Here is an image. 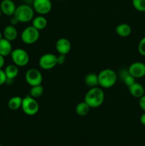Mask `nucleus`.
Wrapping results in <instances>:
<instances>
[{
  "mask_svg": "<svg viewBox=\"0 0 145 146\" xmlns=\"http://www.w3.org/2000/svg\"><path fill=\"white\" fill-rule=\"evenodd\" d=\"M40 31L34 28L33 26H29L23 30L21 34V38L26 44H33L36 42L40 37Z\"/></svg>",
  "mask_w": 145,
  "mask_h": 146,
  "instance_id": "423d86ee",
  "label": "nucleus"
},
{
  "mask_svg": "<svg viewBox=\"0 0 145 146\" xmlns=\"http://www.w3.org/2000/svg\"><path fill=\"white\" fill-rule=\"evenodd\" d=\"M31 89H30V92H29V95L31 96V97L34 98H40L41 96L43 95L44 94V87L43 86L41 85H36V86H31Z\"/></svg>",
  "mask_w": 145,
  "mask_h": 146,
  "instance_id": "5701e85b",
  "label": "nucleus"
},
{
  "mask_svg": "<svg viewBox=\"0 0 145 146\" xmlns=\"http://www.w3.org/2000/svg\"><path fill=\"white\" fill-rule=\"evenodd\" d=\"M0 146H2V145H1V144H0Z\"/></svg>",
  "mask_w": 145,
  "mask_h": 146,
  "instance_id": "72a5a7b5",
  "label": "nucleus"
},
{
  "mask_svg": "<svg viewBox=\"0 0 145 146\" xmlns=\"http://www.w3.org/2000/svg\"><path fill=\"white\" fill-rule=\"evenodd\" d=\"M4 72H5L6 76H7V81L8 80H13L18 76V68L14 64H9L5 68Z\"/></svg>",
  "mask_w": 145,
  "mask_h": 146,
  "instance_id": "6ab92c4d",
  "label": "nucleus"
},
{
  "mask_svg": "<svg viewBox=\"0 0 145 146\" xmlns=\"http://www.w3.org/2000/svg\"><path fill=\"white\" fill-rule=\"evenodd\" d=\"M90 109V107L87 104V103L85 101H82L77 104L75 107V113L77 115L80 116H85L88 115Z\"/></svg>",
  "mask_w": 145,
  "mask_h": 146,
  "instance_id": "aec40b11",
  "label": "nucleus"
},
{
  "mask_svg": "<svg viewBox=\"0 0 145 146\" xmlns=\"http://www.w3.org/2000/svg\"><path fill=\"white\" fill-rule=\"evenodd\" d=\"M128 71L135 78H142L145 76V64L140 61L132 63L129 66Z\"/></svg>",
  "mask_w": 145,
  "mask_h": 146,
  "instance_id": "9d476101",
  "label": "nucleus"
},
{
  "mask_svg": "<svg viewBox=\"0 0 145 146\" xmlns=\"http://www.w3.org/2000/svg\"><path fill=\"white\" fill-rule=\"evenodd\" d=\"M105 100V93L100 87H93L90 88L86 93L84 101L87 103L90 108H99L103 104Z\"/></svg>",
  "mask_w": 145,
  "mask_h": 146,
  "instance_id": "f257e3e1",
  "label": "nucleus"
},
{
  "mask_svg": "<svg viewBox=\"0 0 145 146\" xmlns=\"http://www.w3.org/2000/svg\"><path fill=\"white\" fill-rule=\"evenodd\" d=\"M140 123L142 124L143 125L145 126V112L143 114H142L140 116Z\"/></svg>",
  "mask_w": 145,
  "mask_h": 146,
  "instance_id": "7c9ffc66",
  "label": "nucleus"
},
{
  "mask_svg": "<svg viewBox=\"0 0 145 146\" xmlns=\"http://www.w3.org/2000/svg\"><path fill=\"white\" fill-rule=\"evenodd\" d=\"M39 66L44 70H51L57 65L56 56L53 54H45L41 56L38 61Z\"/></svg>",
  "mask_w": 145,
  "mask_h": 146,
  "instance_id": "6e6552de",
  "label": "nucleus"
},
{
  "mask_svg": "<svg viewBox=\"0 0 145 146\" xmlns=\"http://www.w3.org/2000/svg\"><path fill=\"white\" fill-rule=\"evenodd\" d=\"M25 80L31 86L41 85L43 81V76L37 68H30L26 72Z\"/></svg>",
  "mask_w": 145,
  "mask_h": 146,
  "instance_id": "0eeeda50",
  "label": "nucleus"
},
{
  "mask_svg": "<svg viewBox=\"0 0 145 146\" xmlns=\"http://www.w3.org/2000/svg\"><path fill=\"white\" fill-rule=\"evenodd\" d=\"M23 98L20 96H14L8 101V107L12 111H16L21 108Z\"/></svg>",
  "mask_w": 145,
  "mask_h": 146,
  "instance_id": "412c9836",
  "label": "nucleus"
},
{
  "mask_svg": "<svg viewBox=\"0 0 145 146\" xmlns=\"http://www.w3.org/2000/svg\"><path fill=\"white\" fill-rule=\"evenodd\" d=\"M128 88L131 95L134 98H140L142 96L144 95V88L142 84L138 82H135L128 87Z\"/></svg>",
  "mask_w": 145,
  "mask_h": 146,
  "instance_id": "4468645a",
  "label": "nucleus"
},
{
  "mask_svg": "<svg viewBox=\"0 0 145 146\" xmlns=\"http://www.w3.org/2000/svg\"><path fill=\"white\" fill-rule=\"evenodd\" d=\"M98 75L99 86L103 88H112L116 84L117 75L114 70L111 68H105L102 70Z\"/></svg>",
  "mask_w": 145,
  "mask_h": 146,
  "instance_id": "f03ea898",
  "label": "nucleus"
},
{
  "mask_svg": "<svg viewBox=\"0 0 145 146\" xmlns=\"http://www.w3.org/2000/svg\"><path fill=\"white\" fill-rule=\"evenodd\" d=\"M115 32L121 37H127L132 33V28L128 24L123 23L117 26L115 28Z\"/></svg>",
  "mask_w": 145,
  "mask_h": 146,
  "instance_id": "dca6fc26",
  "label": "nucleus"
},
{
  "mask_svg": "<svg viewBox=\"0 0 145 146\" xmlns=\"http://www.w3.org/2000/svg\"><path fill=\"white\" fill-rule=\"evenodd\" d=\"M12 45L11 41L3 38L0 40V55L4 57L8 56L12 51Z\"/></svg>",
  "mask_w": 145,
  "mask_h": 146,
  "instance_id": "2eb2a0df",
  "label": "nucleus"
},
{
  "mask_svg": "<svg viewBox=\"0 0 145 146\" xmlns=\"http://www.w3.org/2000/svg\"><path fill=\"white\" fill-rule=\"evenodd\" d=\"M4 38V36H3V33L0 31V40H1V38Z\"/></svg>",
  "mask_w": 145,
  "mask_h": 146,
  "instance_id": "2f4dec72",
  "label": "nucleus"
},
{
  "mask_svg": "<svg viewBox=\"0 0 145 146\" xmlns=\"http://www.w3.org/2000/svg\"><path fill=\"white\" fill-rule=\"evenodd\" d=\"M132 5L136 11H145V0H132Z\"/></svg>",
  "mask_w": 145,
  "mask_h": 146,
  "instance_id": "b1692460",
  "label": "nucleus"
},
{
  "mask_svg": "<svg viewBox=\"0 0 145 146\" xmlns=\"http://www.w3.org/2000/svg\"><path fill=\"white\" fill-rule=\"evenodd\" d=\"M85 84L87 86L90 88H93L99 86V80H98V75L94 73H90L87 74L86 76L84 78Z\"/></svg>",
  "mask_w": 145,
  "mask_h": 146,
  "instance_id": "a211bd4d",
  "label": "nucleus"
},
{
  "mask_svg": "<svg viewBox=\"0 0 145 146\" xmlns=\"http://www.w3.org/2000/svg\"><path fill=\"white\" fill-rule=\"evenodd\" d=\"M1 14H2V13H1V9H0V17H1Z\"/></svg>",
  "mask_w": 145,
  "mask_h": 146,
  "instance_id": "473e14b6",
  "label": "nucleus"
},
{
  "mask_svg": "<svg viewBox=\"0 0 145 146\" xmlns=\"http://www.w3.org/2000/svg\"><path fill=\"white\" fill-rule=\"evenodd\" d=\"M4 63H5V59L3 56L0 55V69L2 68V67L4 66Z\"/></svg>",
  "mask_w": 145,
  "mask_h": 146,
  "instance_id": "c756f323",
  "label": "nucleus"
},
{
  "mask_svg": "<svg viewBox=\"0 0 145 146\" xmlns=\"http://www.w3.org/2000/svg\"><path fill=\"white\" fill-rule=\"evenodd\" d=\"M139 106L141 109L145 112V94L139 98Z\"/></svg>",
  "mask_w": 145,
  "mask_h": 146,
  "instance_id": "cd10ccee",
  "label": "nucleus"
},
{
  "mask_svg": "<svg viewBox=\"0 0 145 146\" xmlns=\"http://www.w3.org/2000/svg\"><path fill=\"white\" fill-rule=\"evenodd\" d=\"M47 24H48L47 19L43 15L34 17L32 20V26L38 31L44 29L47 27Z\"/></svg>",
  "mask_w": 145,
  "mask_h": 146,
  "instance_id": "f3484780",
  "label": "nucleus"
},
{
  "mask_svg": "<svg viewBox=\"0 0 145 146\" xmlns=\"http://www.w3.org/2000/svg\"><path fill=\"white\" fill-rule=\"evenodd\" d=\"M10 55L13 63L18 67L25 66L29 62V55L28 52L23 48H17L13 49Z\"/></svg>",
  "mask_w": 145,
  "mask_h": 146,
  "instance_id": "39448f33",
  "label": "nucleus"
},
{
  "mask_svg": "<svg viewBox=\"0 0 145 146\" xmlns=\"http://www.w3.org/2000/svg\"><path fill=\"white\" fill-rule=\"evenodd\" d=\"M138 51L139 54L145 56V36H144L138 44Z\"/></svg>",
  "mask_w": 145,
  "mask_h": 146,
  "instance_id": "393cba45",
  "label": "nucleus"
},
{
  "mask_svg": "<svg viewBox=\"0 0 145 146\" xmlns=\"http://www.w3.org/2000/svg\"><path fill=\"white\" fill-rule=\"evenodd\" d=\"M10 21H11V22H10V24H11V25H12V26H14V27H15L16 24H18V23H19V22H18V20L16 19V18L14 16H12V17L11 18V20H10Z\"/></svg>",
  "mask_w": 145,
  "mask_h": 146,
  "instance_id": "c85d7f7f",
  "label": "nucleus"
},
{
  "mask_svg": "<svg viewBox=\"0 0 145 146\" xmlns=\"http://www.w3.org/2000/svg\"><path fill=\"white\" fill-rule=\"evenodd\" d=\"M33 9L38 14L44 16L51 11L52 3L51 0H34Z\"/></svg>",
  "mask_w": 145,
  "mask_h": 146,
  "instance_id": "1a4fd4ad",
  "label": "nucleus"
},
{
  "mask_svg": "<svg viewBox=\"0 0 145 146\" xmlns=\"http://www.w3.org/2000/svg\"><path fill=\"white\" fill-rule=\"evenodd\" d=\"M121 78L122 79L123 82L125 83V85L127 86L128 87L130 86L131 85H132V84L136 82L135 78L129 74L128 70L127 71H126V70L124 71L123 70L122 71H121Z\"/></svg>",
  "mask_w": 145,
  "mask_h": 146,
  "instance_id": "4be33fe9",
  "label": "nucleus"
},
{
  "mask_svg": "<svg viewBox=\"0 0 145 146\" xmlns=\"http://www.w3.org/2000/svg\"><path fill=\"white\" fill-rule=\"evenodd\" d=\"M55 48L59 54L67 55L71 51V44L66 38H60L55 43Z\"/></svg>",
  "mask_w": 145,
  "mask_h": 146,
  "instance_id": "9b49d317",
  "label": "nucleus"
},
{
  "mask_svg": "<svg viewBox=\"0 0 145 146\" xmlns=\"http://www.w3.org/2000/svg\"><path fill=\"white\" fill-rule=\"evenodd\" d=\"M65 59H66V55L65 54H59L57 56H56V60H57V65H62L65 63Z\"/></svg>",
  "mask_w": 145,
  "mask_h": 146,
  "instance_id": "bb28decb",
  "label": "nucleus"
},
{
  "mask_svg": "<svg viewBox=\"0 0 145 146\" xmlns=\"http://www.w3.org/2000/svg\"><path fill=\"white\" fill-rule=\"evenodd\" d=\"M7 78L6 76L5 72L4 70L0 69V86L4 85L5 83H7Z\"/></svg>",
  "mask_w": 145,
  "mask_h": 146,
  "instance_id": "a878e982",
  "label": "nucleus"
},
{
  "mask_svg": "<svg viewBox=\"0 0 145 146\" xmlns=\"http://www.w3.org/2000/svg\"><path fill=\"white\" fill-rule=\"evenodd\" d=\"M21 109L26 115L32 116L38 112L39 104L36 98H33L30 95H27L23 98Z\"/></svg>",
  "mask_w": 145,
  "mask_h": 146,
  "instance_id": "20e7f679",
  "label": "nucleus"
},
{
  "mask_svg": "<svg viewBox=\"0 0 145 146\" xmlns=\"http://www.w3.org/2000/svg\"><path fill=\"white\" fill-rule=\"evenodd\" d=\"M34 10L28 4H21L16 7L14 16L19 23H27L34 18Z\"/></svg>",
  "mask_w": 145,
  "mask_h": 146,
  "instance_id": "7ed1b4c3",
  "label": "nucleus"
},
{
  "mask_svg": "<svg viewBox=\"0 0 145 146\" xmlns=\"http://www.w3.org/2000/svg\"><path fill=\"white\" fill-rule=\"evenodd\" d=\"M2 33L4 38L8 40V41H11V42L16 39L17 36H18L17 29L14 26L11 25V24L7 26L4 29V31H3Z\"/></svg>",
  "mask_w": 145,
  "mask_h": 146,
  "instance_id": "ddd939ff",
  "label": "nucleus"
},
{
  "mask_svg": "<svg viewBox=\"0 0 145 146\" xmlns=\"http://www.w3.org/2000/svg\"><path fill=\"white\" fill-rule=\"evenodd\" d=\"M0 9L4 15L11 17L14 16L16 7L12 0H3L0 4Z\"/></svg>",
  "mask_w": 145,
  "mask_h": 146,
  "instance_id": "f8f14e48",
  "label": "nucleus"
}]
</instances>
